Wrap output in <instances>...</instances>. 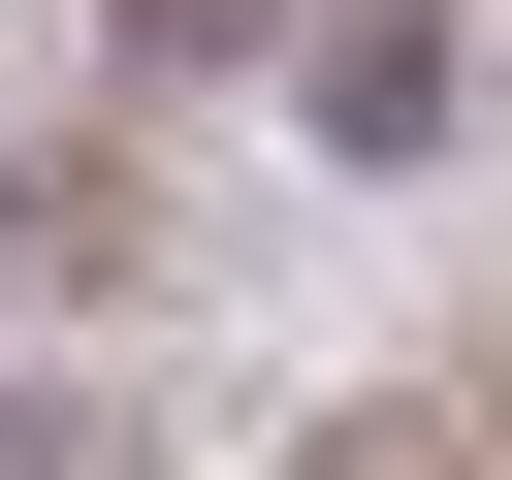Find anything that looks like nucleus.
<instances>
[{"mask_svg": "<svg viewBox=\"0 0 512 480\" xmlns=\"http://www.w3.org/2000/svg\"><path fill=\"white\" fill-rule=\"evenodd\" d=\"M288 128H320L352 192H416V160L512 128V32H480V0H320V32H288Z\"/></svg>", "mask_w": 512, "mask_h": 480, "instance_id": "obj_1", "label": "nucleus"}, {"mask_svg": "<svg viewBox=\"0 0 512 480\" xmlns=\"http://www.w3.org/2000/svg\"><path fill=\"white\" fill-rule=\"evenodd\" d=\"M128 256H160V224H128V128L32 96V128H0V320L64 352V320H128Z\"/></svg>", "mask_w": 512, "mask_h": 480, "instance_id": "obj_2", "label": "nucleus"}, {"mask_svg": "<svg viewBox=\"0 0 512 480\" xmlns=\"http://www.w3.org/2000/svg\"><path fill=\"white\" fill-rule=\"evenodd\" d=\"M320 0H96V96H288Z\"/></svg>", "mask_w": 512, "mask_h": 480, "instance_id": "obj_3", "label": "nucleus"}, {"mask_svg": "<svg viewBox=\"0 0 512 480\" xmlns=\"http://www.w3.org/2000/svg\"><path fill=\"white\" fill-rule=\"evenodd\" d=\"M0 480H160V416H128L96 352H0Z\"/></svg>", "mask_w": 512, "mask_h": 480, "instance_id": "obj_4", "label": "nucleus"}]
</instances>
